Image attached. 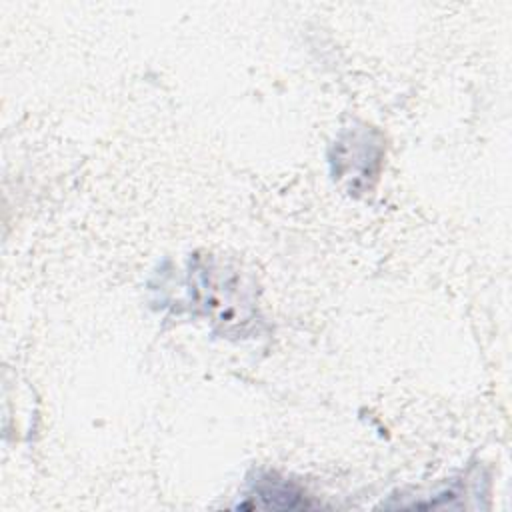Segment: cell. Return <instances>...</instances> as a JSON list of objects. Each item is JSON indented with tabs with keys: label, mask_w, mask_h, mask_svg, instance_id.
I'll return each mask as SVG.
<instances>
[{
	"label": "cell",
	"mask_w": 512,
	"mask_h": 512,
	"mask_svg": "<svg viewBox=\"0 0 512 512\" xmlns=\"http://www.w3.org/2000/svg\"><path fill=\"white\" fill-rule=\"evenodd\" d=\"M252 502L240 504L242 508H268V510H294L308 508L304 494L290 484L288 480L278 478L276 474H262L252 482L248 494Z\"/></svg>",
	"instance_id": "obj_1"
}]
</instances>
